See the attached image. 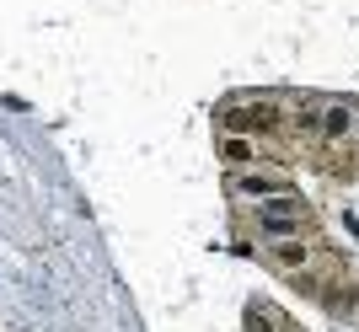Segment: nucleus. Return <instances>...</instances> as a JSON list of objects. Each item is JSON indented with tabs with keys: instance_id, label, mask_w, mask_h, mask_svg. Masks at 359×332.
<instances>
[{
	"instance_id": "1",
	"label": "nucleus",
	"mask_w": 359,
	"mask_h": 332,
	"mask_svg": "<svg viewBox=\"0 0 359 332\" xmlns=\"http://www.w3.org/2000/svg\"><path fill=\"white\" fill-rule=\"evenodd\" d=\"M290 123L279 97H231L220 107V129L225 134H247V139H269Z\"/></svg>"
},
{
	"instance_id": "2",
	"label": "nucleus",
	"mask_w": 359,
	"mask_h": 332,
	"mask_svg": "<svg viewBox=\"0 0 359 332\" xmlns=\"http://www.w3.org/2000/svg\"><path fill=\"white\" fill-rule=\"evenodd\" d=\"M225 193L241 198V204H263L273 193H290V177L285 172H269V166H247V172H231L225 177Z\"/></svg>"
},
{
	"instance_id": "3",
	"label": "nucleus",
	"mask_w": 359,
	"mask_h": 332,
	"mask_svg": "<svg viewBox=\"0 0 359 332\" xmlns=\"http://www.w3.org/2000/svg\"><path fill=\"white\" fill-rule=\"evenodd\" d=\"M220 161L231 166V172H247V166H269L273 155L247 134H220Z\"/></svg>"
},
{
	"instance_id": "4",
	"label": "nucleus",
	"mask_w": 359,
	"mask_h": 332,
	"mask_svg": "<svg viewBox=\"0 0 359 332\" xmlns=\"http://www.w3.org/2000/svg\"><path fill=\"white\" fill-rule=\"evenodd\" d=\"M311 257H316V242H306V236H290V242H269V263H273V268H285V273L311 268Z\"/></svg>"
},
{
	"instance_id": "5",
	"label": "nucleus",
	"mask_w": 359,
	"mask_h": 332,
	"mask_svg": "<svg viewBox=\"0 0 359 332\" xmlns=\"http://www.w3.org/2000/svg\"><path fill=\"white\" fill-rule=\"evenodd\" d=\"M354 134V107L348 102H322V129H316V139L322 145H338V139Z\"/></svg>"
},
{
	"instance_id": "6",
	"label": "nucleus",
	"mask_w": 359,
	"mask_h": 332,
	"mask_svg": "<svg viewBox=\"0 0 359 332\" xmlns=\"http://www.w3.org/2000/svg\"><path fill=\"white\" fill-rule=\"evenodd\" d=\"M316 220L311 214H269V209H257V230H269L273 242H290V236H306Z\"/></svg>"
},
{
	"instance_id": "7",
	"label": "nucleus",
	"mask_w": 359,
	"mask_h": 332,
	"mask_svg": "<svg viewBox=\"0 0 359 332\" xmlns=\"http://www.w3.org/2000/svg\"><path fill=\"white\" fill-rule=\"evenodd\" d=\"M332 289H322V305H327L332 317H348L354 311V300H359V284H348V279H327Z\"/></svg>"
},
{
	"instance_id": "8",
	"label": "nucleus",
	"mask_w": 359,
	"mask_h": 332,
	"mask_svg": "<svg viewBox=\"0 0 359 332\" xmlns=\"http://www.w3.org/2000/svg\"><path fill=\"white\" fill-rule=\"evenodd\" d=\"M290 123H295L300 134H316V129H322V102H300L295 113H290Z\"/></svg>"
},
{
	"instance_id": "9",
	"label": "nucleus",
	"mask_w": 359,
	"mask_h": 332,
	"mask_svg": "<svg viewBox=\"0 0 359 332\" xmlns=\"http://www.w3.org/2000/svg\"><path fill=\"white\" fill-rule=\"evenodd\" d=\"M348 155H354V161L344 166V177H359V139H354V151H348Z\"/></svg>"
}]
</instances>
